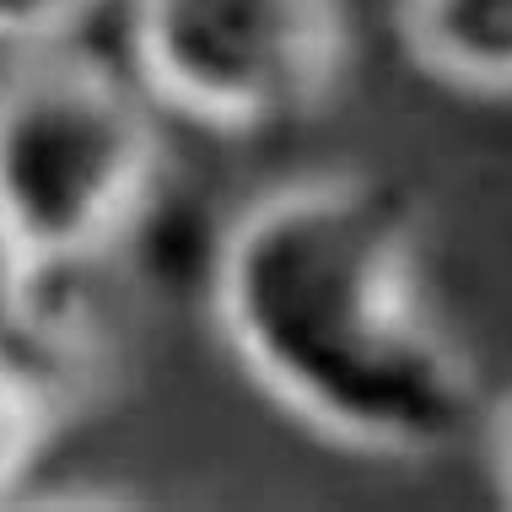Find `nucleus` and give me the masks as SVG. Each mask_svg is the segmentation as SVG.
Here are the masks:
<instances>
[{"mask_svg": "<svg viewBox=\"0 0 512 512\" xmlns=\"http://www.w3.org/2000/svg\"><path fill=\"white\" fill-rule=\"evenodd\" d=\"M98 0H0V44L44 49L65 38Z\"/></svg>", "mask_w": 512, "mask_h": 512, "instance_id": "obj_7", "label": "nucleus"}, {"mask_svg": "<svg viewBox=\"0 0 512 512\" xmlns=\"http://www.w3.org/2000/svg\"><path fill=\"white\" fill-rule=\"evenodd\" d=\"M60 405L27 367L0 356V496H11L27 480L33 459L44 453Z\"/></svg>", "mask_w": 512, "mask_h": 512, "instance_id": "obj_5", "label": "nucleus"}, {"mask_svg": "<svg viewBox=\"0 0 512 512\" xmlns=\"http://www.w3.org/2000/svg\"><path fill=\"white\" fill-rule=\"evenodd\" d=\"M49 270L33 265V254L11 238V227L0 221V356H17L27 335L38 329V286H44Z\"/></svg>", "mask_w": 512, "mask_h": 512, "instance_id": "obj_6", "label": "nucleus"}, {"mask_svg": "<svg viewBox=\"0 0 512 512\" xmlns=\"http://www.w3.org/2000/svg\"><path fill=\"white\" fill-rule=\"evenodd\" d=\"M496 480H502V491L512 502V405L502 410V421H496Z\"/></svg>", "mask_w": 512, "mask_h": 512, "instance_id": "obj_8", "label": "nucleus"}, {"mask_svg": "<svg viewBox=\"0 0 512 512\" xmlns=\"http://www.w3.org/2000/svg\"><path fill=\"white\" fill-rule=\"evenodd\" d=\"M157 157L146 103L87 54H27L0 76V221L38 270L119 243L151 195Z\"/></svg>", "mask_w": 512, "mask_h": 512, "instance_id": "obj_2", "label": "nucleus"}, {"mask_svg": "<svg viewBox=\"0 0 512 512\" xmlns=\"http://www.w3.org/2000/svg\"><path fill=\"white\" fill-rule=\"evenodd\" d=\"M151 98L211 130H270L329 103L345 65L340 0H130Z\"/></svg>", "mask_w": 512, "mask_h": 512, "instance_id": "obj_3", "label": "nucleus"}, {"mask_svg": "<svg viewBox=\"0 0 512 512\" xmlns=\"http://www.w3.org/2000/svg\"><path fill=\"white\" fill-rule=\"evenodd\" d=\"M415 200L389 178H302L254 200L216 254V324L243 372L329 442L448 448L475 372L426 313Z\"/></svg>", "mask_w": 512, "mask_h": 512, "instance_id": "obj_1", "label": "nucleus"}, {"mask_svg": "<svg viewBox=\"0 0 512 512\" xmlns=\"http://www.w3.org/2000/svg\"><path fill=\"white\" fill-rule=\"evenodd\" d=\"M405 33L442 81L512 92V0H405Z\"/></svg>", "mask_w": 512, "mask_h": 512, "instance_id": "obj_4", "label": "nucleus"}]
</instances>
